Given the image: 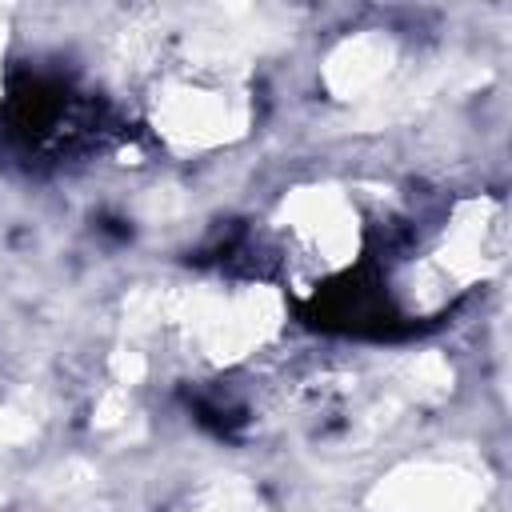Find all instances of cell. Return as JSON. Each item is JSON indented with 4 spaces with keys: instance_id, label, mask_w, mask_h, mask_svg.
<instances>
[{
    "instance_id": "obj_1",
    "label": "cell",
    "mask_w": 512,
    "mask_h": 512,
    "mask_svg": "<svg viewBox=\"0 0 512 512\" xmlns=\"http://www.w3.org/2000/svg\"><path fill=\"white\" fill-rule=\"evenodd\" d=\"M248 116L252 100L224 68L184 64L152 92V124L172 148L228 144L248 128Z\"/></svg>"
}]
</instances>
